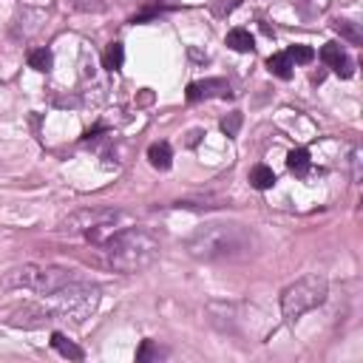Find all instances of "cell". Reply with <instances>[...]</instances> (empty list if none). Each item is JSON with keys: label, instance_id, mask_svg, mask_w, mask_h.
<instances>
[{"label": "cell", "instance_id": "7a4b0ae2", "mask_svg": "<svg viewBox=\"0 0 363 363\" xmlns=\"http://www.w3.org/2000/svg\"><path fill=\"white\" fill-rule=\"evenodd\" d=\"M250 233L241 225H204L190 241L187 252L199 262H222V258H239L250 250Z\"/></svg>", "mask_w": 363, "mask_h": 363}, {"label": "cell", "instance_id": "ffe728a7", "mask_svg": "<svg viewBox=\"0 0 363 363\" xmlns=\"http://www.w3.org/2000/svg\"><path fill=\"white\" fill-rule=\"evenodd\" d=\"M150 357H162V352L153 346V341H142V346L136 349V360L145 363V360H150Z\"/></svg>", "mask_w": 363, "mask_h": 363}, {"label": "cell", "instance_id": "52a82bcc", "mask_svg": "<svg viewBox=\"0 0 363 363\" xmlns=\"http://www.w3.org/2000/svg\"><path fill=\"white\" fill-rule=\"evenodd\" d=\"M48 321H55L51 309L34 306V304H26V306H20V309H12V315H9V324H12V327H23V329H37V327H45Z\"/></svg>", "mask_w": 363, "mask_h": 363}, {"label": "cell", "instance_id": "2e32d148", "mask_svg": "<svg viewBox=\"0 0 363 363\" xmlns=\"http://www.w3.org/2000/svg\"><path fill=\"white\" fill-rule=\"evenodd\" d=\"M287 168L295 173V176H304L309 171V153L304 148L298 150H290V157H287Z\"/></svg>", "mask_w": 363, "mask_h": 363}, {"label": "cell", "instance_id": "d6986e66", "mask_svg": "<svg viewBox=\"0 0 363 363\" xmlns=\"http://www.w3.org/2000/svg\"><path fill=\"white\" fill-rule=\"evenodd\" d=\"M287 57H290L292 63H313V60H315V51L309 48V45H292V48L287 51Z\"/></svg>", "mask_w": 363, "mask_h": 363}, {"label": "cell", "instance_id": "8fae6325", "mask_svg": "<svg viewBox=\"0 0 363 363\" xmlns=\"http://www.w3.org/2000/svg\"><path fill=\"white\" fill-rule=\"evenodd\" d=\"M227 45H230L233 51H241V55H247V51L255 48V40H252V34H250L247 29H233V31L227 34Z\"/></svg>", "mask_w": 363, "mask_h": 363}, {"label": "cell", "instance_id": "6da1fadb", "mask_svg": "<svg viewBox=\"0 0 363 363\" xmlns=\"http://www.w3.org/2000/svg\"><path fill=\"white\" fill-rule=\"evenodd\" d=\"M108 264L120 273H139L148 270L159 258V239L145 227H128L114 233L106 241Z\"/></svg>", "mask_w": 363, "mask_h": 363}, {"label": "cell", "instance_id": "5bb4252c", "mask_svg": "<svg viewBox=\"0 0 363 363\" xmlns=\"http://www.w3.org/2000/svg\"><path fill=\"white\" fill-rule=\"evenodd\" d=\"M267 69H270V74H276L278 80H290V77H292V60H290L287 55H273V57L267 60Z\"/></svg>", "mask_w": 363, "mask_h": 363}, {"label": "cell", "instance_id": "277c9868", "mask_svg": "<svg viewBox=\"0 0 363 363\" xmlns=\"http://www.w3.org/2000/svg\"><path fill=\"white\" fill-rule=\"evenodd\" d=\"M327 295H329V284L324 276H318V273L304 276L281 292V313L287 321H298L306 313L318 309L327 301Z\"/></svg>", "mask_w": 363, "mask_h": 363}, {"label": "cell", "instance_id": "4fadbf2b", "mask_svg": "<svg viewBox=\"0 0 363 363\" xmlns=\"http://www.w3.org/2000/svg\"><path fill=\"white\" fill-rule=\"evenodd\" d=\"M51 346H55L63 357H71V360H83V349L77 346V343H71L66 335H60V332H55L51 335Z\"/></svg>", "mask_w": 363, "mask_h": 363}, {"label": "cell", "instance_id": "8992f818", "mask_svg": "<svg viewBox=\"0 0 363 363\" xmlns=\"http://www.w3.org/2000/svg\"><path fill=\"white\" fill-rule=\"evenodd\" d=\"M117 219H120V211H114V207H83V211L71 213L63 222L60 230L69 236H88L91 241H99V233L108 230Z\"/></svg>", "mask_w": 363, "mask_h": 363}, {"label": "cell", "instance_id": "9a60e30c", "mask_svg": "<svg viewBox=\"0 0 363 363\" xmlns=\"http://www.w3.org/2000/svg\"><path fill=\"white\" fill-rule=\"evenodd\" d=\"M29 66L34 71L45 74V71H51V66H55V55H51L48 48H37V51H31V55H29Z\"/></svg>", "mask_w": 363, "mask_h": 363}, {"label": "cell", "instance_id": "5b68a950", "mask_svg": "<svg viewBox=\"0 0 363 363\" xmlns=\"http://www.w3.org/2000/svg\"><path fill=\"white\" fill-rule=\"evenodd\" d=\"M55 306H51V315L55 321H69V324H83L99 304V290L88 281H74L66 290L55 292Z\"/></svg>", "mask_w": 363, "mask_h": 363}, {"label": "cell", "instance_id": "44dd1931", "mask_svg": "<svg viewBox=\"0 0 363 363\" xmlns=\"http://www.w3.org/2000/svg\"><path fill=\"white\" fill-rule=\"evenodd\" d=\"M239 128H241V114H239V111L222 120V131H225L227 136H236V134H239Z\"/></svg>", "mask_w": 363, "mask_h": 363}, {"label": "cell", "instance_id": "3957f363", "mask_svg": "<svg viewBox=\"0 0 363 363\" xmlns=\"http://www.w3.org/2000/svg\"><path fill=\"white\" fill-rule=\"evenodd\" d=\"M80 281V276L69 267H57V264H23L15 267L3 276L0 281V292L6 290H31L37 295H55L60 290H66L69 284Z\"/></svg>", "mask_w": 363, "mask_h": 363}, {"label": "cell", "instance_id": "7c38bea8", "mask_svg": "<svg viewBox=\"0 0 363 363\" xmlns=\"http://www.w3.org/2000/svg\"><path fill=\"white\" fill-rule=\"evenodd\" d=\"M250 185H252L255 190H270V187L276 185V173H273L267 165H255V168L250 171Z\"/></svg>", "mask_w": 363, "mask_h": 363}, {"label": "cell", "instance_id": "e0dca14e", "mask_svg": "<svg viewBox=\"0 0 363 363\" xmlns=\"http://www.w3.org/2000/svg\"><path fill=\"white\" fill-rule=\"evenodd\" d=\"M332 26H335V31H338L343 40H349L352 45H360V43H363V34H360V29H357L352 20H335Z\"/></svg>", "mask_w": 363, "mask_h": 363}, {"label": "cell", "instance_id": "30bf717a", "mask_svg": "<svg viewBox=\"0 0 363 363\" xmlns=\"http://www.w3.org/2000/svg\"><path fill=\"white\" fill-rule=\"evenodd\" d=\"M148 159H150V165L157 168V171H168L171 162H173V150H171L168 142H153L148 148Z\"/></svg>", "mask_w": 363, "mask_h": 363}, {"label": "cell", "instance_id": "9c48e42d", "mask_svg": "<svg viewBox=\"0 0 363 363\" xmlns=\"http://www.w3.org/2000/svg\"><path fill=\"white\" fill-rule=\"evenodd\" d=\"M321 60L329 66V69H335V74L338 77H352V60L346 57V51L338 45V43H327L324 48H321Z\"/></svg>", "mask_w": 363, "mask_h": 363}, {"label": "cell", "instance_id": "ac0fdd59", "mask_svg": "<svg viewBox=\"0 0 363 363\" xmlns=\"http://www.w3.org/2000/svg\"><path fill=\"white\" fill-rule=\"evenodd\" d=\"M122 63H125V48H122V43H111L108 51H106V69H108V71H120Z\"/></svg>", "mask_w": 363, "mask_h": 363}, {"label": "cell", "instance_id": "ba28073f", "mask_svg": "<svg viewBox=\"0 0 363 363\" xmlns=\"http://www.w3.org/2000/svg\"><path fill=\"white\" fill-rule=\"evenodd\" d=\"M211 97H230V85L225 80H201V83L187 85V99L190 102L211 99Z\"/></svg>", "mask_w": 363, "mask_h": 363}]
</instances>
